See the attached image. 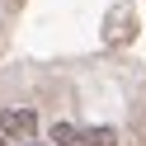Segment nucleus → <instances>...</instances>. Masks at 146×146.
I'll return each mask as SVG.
<instances>
[{
	"instance_id": "5",
	"label": "nucleus",
	"mask_w": 146,
	"mask_h": 146,
	"mask_svg": "<svg viewBox=\"0 0 146 146\" xmlns=\"http://www.w3.org/2000/svg\"><path fill=\"white\" fill-rule=\"evenodd\" d=\"M0 146H10V141H5V137H0Z\"/></svg>"
},
{
	"instance_id": "2",
	"label": "nucleus",
	"mask_w": 146,
	"mask_h": 146,
	"mask_svg": "<svg viewBox=\"0 0 146 146\" xmlns=\"http://www.w3.org/2000/svg\"><path fill=\"white\" fill-rule=\"evenodd\" d=\"M52 146H85V132L71 123H52Z\"/></svg>"
},
{
	"instance_id": "4",
	"label": "nucleus",
	"mask_w": 146,
	"mask_h": 146,
	"mask_svg": "<svg viewBox=\"0 0 146 146\" xmlns=\"http://www.w3.org/2000/svg\"><path fill=\"white\" fill-rule=\"evenodd\" d=\"M14 146H38V141H33V137H29V141H14Z\"/></svg>"
},
{
	"instance_id": "3",
	"label": "nucleus",
	"mask_w": 146,
	"mask_h": 146,
	"mask_svg": "<svg viewBox=\"0 0 146 146\" xmlns=\"http://www.w3.org/2000/svg\"><path fill=\"white\" fill-rule=\"evenodd\" d=\"M85 146H118V132L113 127H94V132H85Z\"/></svg>"
},
{
	"instance_id": "1",
	"label": "nucleus",
	"mask_w": 146,
	"mask_h": 146,
	"mask_svg": "<svg viewBox=\"0 0 146 146\" xmlns=\"http://www.w3.org/2000/svg\"><path fill=\"white\" fill-rule=\"evenodd\" d=\"M38 132V113L33 108H0V137L5 141H29Z\"/></svg>"
}]
</instances>
